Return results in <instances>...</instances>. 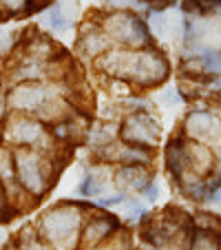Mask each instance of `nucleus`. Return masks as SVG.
<instances>
[{
	"instance_id": "1",
	"label": "nucleus",
	"mask_w": 221,
	"mask_h": 250,
	"mask_svg": "<svg viewBox=\"0 0 221 250\" xmlns=\"http://www.w3.org/2000/svg\"><path fill=\"white\" fill-rule=\"evenodd\" d=\"M177 82L199 86L221 80V0H181Z\"/></svg>"
},
{
	"instance_id": "2",
	"label": "nucleus",
	"mask_w": 221,
	"mask_h": 250,
	"mask_svg": "<svg viewBox=\"0 0 221 250\" xmlns=\"http://www.w3.org/2000/svg\"><path fill=\"white\" fill-rule=\"evenodd\" d=\"M91 66L104 78H118L128 82L135 93H148L153 89H160L173 73L168 53L160 44H151L146 49L111 47L106 53L95 58Z\"/></svg>"
},
{
	"instance_id": "3",
	"label": "nucleus",
	"mask_w": 221,
	"mask_h": 250,
	"mask_svg": "<svg viewBox=\"0 0 221 250\" xmlns=\"http://www.w3.org/2000/svg\"><path fill=\"white\" fill-rule=\"evenodd\" d=\"M95 208L89 199H62L40 212L33 226L53 250H78L82 224Z\"/></svg>"
},
{
	"instance_id": "4",
	"label": "nucleus",
	"mask_w": 221,
	"mask_h": 250,
	"mask_svg": "<svg viewBox=\"0 0 221 250\" xmlns=\"http://www.w3.org/2000/svg\"><path fill=\"white\" fill-rule=\"evenodd\" d=\"M69 153H44L38 148H14L16 175L33 204H40L56 184Z\"/></svg>"
},
{
	"instance_id": "5",
	"label": "nucleus",
	"mask_w": 221,
	"mask_h": 250,
	"mask_svg": "<svg viewBox=\"0 0 221 250\" xmlns=\"http://www.w3.org/2000/svg\"><path fill=\"white\" fill-rule=\"evenodd\" d=\"M0 137H2V144L11 148H38L44 153H69L66 148L56 144L51 131L42 120L29 113L9 111V115L0 126Z\"/></svg>"
},
{
	"instance_id": "6",
	"label": "nucleus",
	"mask_w": 221,
	"mask_h": 250,
	"mask_svg": "<svg viewBox=\"0 0 221 250\" xmlns=\"http://www.w3.org/2000/svg\"><path fill=\"white\" fill-rule=\"evenodd\" d=\"M98 20L104 33L108 36V40L113 42V47L146 49L151 44H157L144 16L128 9V7L126 9H104L98 14Z\"/></svg>"
},
{
	"instance_id": "7",
	"label": "nucleus",
	"mask_w": 221,
	"mask_h": 250,
	"mask_svg": "<svg viewBox=\"0 0 221 250\" xmlns=\"http://www.w3.org/2000/svg\"><path fill=\"white\" fill-rule=\"evenodd\" d=\"M66 95L64 80H44V82H18L5 89L7 106L14 113L36 115L44 104L56 95Z\"/></svg>"
},
{
	"instance_id": "8",
	"label": "nucleus",
	"mask_w": 221,
	"mask_h": 250,
	"mask_svg": "<svg viewBox=\"0 0 221 250\" xmlns=\"http://www.w3.org/2000/svg\"><path fill=\"white\" fill-rule=\"evenodd\" d=\"M120 140L148 148H160L161 120L157 118L155 109H140L124 113V118L120 120Z\"/></svg>"
},
{
	"instance_id": "9",
	"label": "nucleus",
	"mask_w": 221,
	"mask_h": 250,
	"mask_svg": "<svg viewBox=\"0 0 221 250\" xmlns=\"http://www.w3.org/2000/svg\"><path fill=\"white\" fill-rule=\"evenodd\" d=\"M122 226H124L122 217H118L115 212H106V210H102V208H95V210H91L89 215H86L84 224H82L78 250L98 248L108 237H113Z\"/></svg>"
},
{
	"instance_id": "10",
	"label": "nucleus",
	"mask_w": 221,
	"mask_h": 250,
	"mask_svg": "<svg viewBox=\"0 0 221 250\" xmlns=\"http://www.w3.org/2000/svg\"><path fill=\"white\" fill-rule=\"evenodd\" d=\"M93 157L98 162L104 164H141V166H153L155 168L157 162V148H148V146H140L133 142H124V140H115L108 146L100 148L98 153H93Z\"/></svg>"
},
{
	"instance_id": "11",
	"label": "nucleus",
	"mask_w": 221,
	"mask_h": 250,
	"mask_svg": "<svg viewBox=\"0 0 221 250\" xmlns=\"http://www.w3.org/2000/svg\"><path fill=\"white\" fill-rule=\"evenodd\" d=\"M0 186L5 188L7 199L11 202V206L16 208L18 215L22 210H29V208L36 206L18 182L16 164H14V148L7 146V144H2V142H0Z\"/></svg>"
},
{
	"instance_id": "12",
	"label": "nucleus",
	"mask_w": 221,
	"mask_h": 250,
	"mask_svg": "<svg viewBox=\"0 0 221 250\" xmlns=\"http://www.w3.org/2000/svg\"><path fill=\"white\" fill-rule=\"evenodd\" d=\"M111 47H113V42H111L108 36L104 33L98 16L80 22V27H78V38H76V53L82 60H86L91 64L95 58L106 53Z\"/></svg>"
},
{
	"instance_id": "13",
	"label": "nucleus",
	"mask_w": 221,
	"mask_h": 250,
	"mask_svg": "<svg viewBox=\"0 0 221 250\" xmlns=\"http://www.w3.org/2000/svg\"><path fill=\"white\" fill-rule=\"evenodd\" d=\"M155 182V168L141 164H115L113 184L126 195H140L148 184Z\"/></svg>"
},
{
	"instance_id": "14",
	"label": "nucleus",
	"mask_w": 221,
	"mask_h": 250,
	"mask_svg": "<svg viewBox=\"0 0 221 250\" xmlns=\"http://www.w3.org/2000/svg\"><path fill=\"white\" fill-rule=\"evenodd\" d=\"M118 137H120V122L100 118L89 126L84 142H86V146H89L91 155H93V153H98L100 148H104V146H108L111 142H115Z\"/></svg>"
},
{
	"instance_id": "15",
	"label": "nucleus",
	"mask_w": 221,
	"mask_h": 250,
	"mask_svg": "<svg viewBox=\"0 0 221 250\" xmlns=\"http://www.w3.org/2000/svg\"><path fill=\"white\" fill-rule=\"evenodd\" d=\"M42 24L51 33H66L73 27V18L69 16V11L60 5V2H49L42 9Z\"/></svg>"
},
{
	"instance_id": "16",
	"label": "nucleus",
	"mask_w": 221,
	"mask_h": 250,
	"mask_svg": "<svg viewBox=\"0 0 221 250\" xmlns=\"http://www.w3.org/2000/svg\"><path fill=\"white\" fill-rule=\"evenodd\" d=\"M44 7L47 5L40 0H0V20L33 16L36 11H42Z\"/></svg>"
},
{
	"instance_id": "17",
	"label": "nucleus",
	"mask_w": 221,
	"mask_h": 250,
	"mask_svg": "<svg viewBox=\"0 0 221 250\" xmlns=\"http://www.w3.org/2000/svg\"><path fill=\"white\" fill-rule=\"evenodd\" d=\"M7 250H53V248L40 237L36 226H24Z\"/></svg>"
},
{
	"instance_id": "18",
	"label": "nucleus",
	"mask_w": 221,
	"mask_h": 250,
	"mask_svg": "<svg viewBox=\"0 0 221 250\" xmlns=\"http://www.w3.org/2000/svg\"><path fill=\"white\" fill-rule=\"evenodd\" d=\"M93 250H135V244H133L131 230L126 226H122L113 237H108L104 244H100Z\"/></svg>"
},
{
	"instance_id": "19",
	"label": "nucleus",
	"mask_w": 221,
	"mask_h": 250,
	"mask_svg": "<svg viewBox=\"0 0 221 250\" xmlns=\"http://www.w3.org/2000/svg\"><path fill=\"white\" fill-rule=\"evenodd\" d=\"M20 44V36L18 33H9V31H0V60L11 58L18 51Z\"/></svg>"
},
{
	"instance_id": "20",
	"label": "nucleus",
	"mask_w": 221,
	"mask_h": 250,
	"mask_svg": "<svg viewBox=\"0 0 221 250\" xmlns=\"http://www.w3.org/2000/svg\"><path fill=\"white\" fill-rule=\"evenodd\" d=\"M18 212H16V208L11 206V202L7 199V193L5 188L0 186V224H7L9 219H14Z\"/></svg>"
},
{
	"instance_id": "21",
	"label": "nucleus",
	"mask_w": 221,
	"mask_h": 250,
	"mask_svg": "<svg viewBox=\"0 0 221 250\" xmlns=\"http://www.w3.org/2000/svg\"><path fill=\"white\" fill-rule=\"evenodd\" d=\"M135 2H140L144 9H161V11L177 5V0H135Z\"/></svg>"
},
{
	"instance_id": "22",
	"label": "nucleus",
	"mask_w": 221,
	"mask_h": 250,
	"mask_svg": "<svg viewBox=\"0 0 221 250\" xmlns=\"http://www.w3.org/2000/svg\"><path fill=\"white\" fill-rule=\"evenodd\" d=\"M157 195H160V186H157V182H153V184H148L144 190H141L140 197L144 199V202L148 204V206H151V204H155V202H157Z\"/></svg>"
},
{
	"instance_id": "23",
	"label": "nucleus",
	"mask_w": 221,
	"mask_h": 250,
	"mask_svg": "<svg viewBox=\"0 0 221 250\" xmlns=\"http://www.w3.org/2000/svg\"><path fill=\"white\" fill-rule=\"evenodd\" d=\"M9 115V106H7V98H5V91H0V126L5 122V118Z\"/></svg>"
},
{
	"instance_id": "24",
	"label": "nucleus",
	"mask_w": 221,
	"mask_h": 250,
	"mask_svg": "<svg viewBox=\"0 0 221 250\" xmlns=\"http://www.w3.org/2000/svg\"><path fill=\"white\" fill-rule=\"evenodd\" d=\"M108 5V9H126L128 2H135V0H104Z\"/></svg>"
},
{
	"instance_id": "25",
	"label": "nucleus",
	"mask_w": 221,
	"mask_h": 250,
	"mask_svg": "<svg viewBox=\"0 0 221 250\" xmlns=\"http://www.w3.org/2000/svg\"><path fill=\"white\" fill-rule=\"evenodd\" d=\"M135 250H160L155 244H151V241H140V246H135Z\"/></svg>"
},
{
	"instance_id": "26",
	"label": "nucleus",
	"mask_w": 221,
	"mask_h": 250,
	"mask_svg": "<svg viewBox=\"0 0 221 250\" xmlns=\"http://www.w3.org/2000/svg\"><path fill=\"white\" fill-rule=\"evenodd\" d=\"M0 91H5V80H2V76H0Z\"/></svg>"
},
{
	"instance_id": "27",
	"label": "nucleus",
	"mask_w": 221,
	"mask_h": 250,
	"mask_svg": "<svg viewBox=\"0 0 221 250\" xmlns=\"http://www.w3.org/2000/svg\"><path fill=\"white\" fill-rule=\"evenodd\" d=\"M0 69H2V60H0ZM0 76H2V71H0Z\"/></svg>"
},
{
	"instance_id": "28",
	"label": "nucleus",
	"mask_w": 221,
	"mask_h": 250,
	"mask_svg": "<svg viewBox=\"0 0 221 250\" xmlns=\"http://www.w3.org/2000/svg\"><path fill=\"white\" fill-rule=\"evenodd\" d=\"M0 142H2V137H0Z\"/></svg>"
}]
</instances>
